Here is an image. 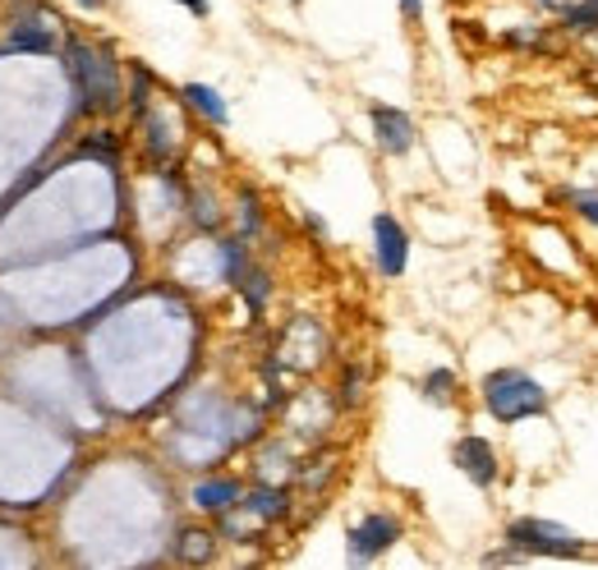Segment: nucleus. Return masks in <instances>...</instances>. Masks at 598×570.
<instances>
[{"label": "nucleus", "instance_id": "obj_1", "mask_svg": "<svg viewBox=\"0 0 598 570\" xmlns=\"http://www.w3.org/2000/svg\"><path fill=\"white\" fill-rule=\"evenodd\" d=\"M479 391H484V409H488L497 424H507V428L548 415V391L534 383L529 373H520V368H497V373H488Z\"/></svg>", "mask_w": 598, "mask_h": 570}, {"label": "nucleus", "instance_id": "obj_2", "mask_svg": "<svg viewBox=\"0 0 598 570\" xmlns=\"http://www.w3.org/2000/svg\"><path fill=\"white\" fill-rule=\"evenodd\" d=\"M70 74L79 83V98H83V111H98V115H111L120 111V70L111 51L102 47H88V42H70Z\"/></svg>", "mask_w": 598, "mask_h": 570}, {"label": "nucleus", "instance_id": "obj_3", "mask_svg": "<svg viewBox=\"0 0 598 570\" xmlns=\"http://www.w3.org/2000/svg\"><path fill=\"white\" fill-rule=\"evenodd\" d=\"M507 548H516L520 557H557V561H571L585 557V538L576 529H566L557 520H539V516H525L507 525Z\"/></svg>", "mask_w": 598, "mask_h": 570}, {"label": "nucleus", "instance_id": "obj_4", "mask_svg": "<svg viewBox=\"0 0 598 570\" xmlns=\"http://www.w3.org/2000/svg\"><path fill=\"white\" fill-rule=\"evenodd\" d=\"M373 258H377V272H383L387 281L405 276V263H411V235H405V226L392 212L373 216Z\"/></svg>", "mask_w": 598, "mask_h": 570}, {"label": "nucleus", "instance_id": "obj_5", "mask_svg": "<svg viewBox=\"0 0 598 570\" xmlns=\"http://www.w3.org/2000/svg\"><path fill=\"white\" fill-rule=\"evenodd\" d=\"M351 561H377L383 557L396 538H401V520L396 516H387V511H373V516H364L359 525H351Z\"/></svg>", "mask_w": 598, "mask_h": 570}, {"label": "nucleus", "instance_id": "obj_6", "mask_svg": "<svg viewBox=\"0 0 598 570\" xmlns=\"http://www.w3.org/2000/svg\"><path fill=\"white\" fill-rule=\"evenodd\" d=\"M452 460H456V469H460L475 488H493L497 474H501V460H497V451H493V441H484V437H475V432L456 441Z\"/></svg>", "mask_w": 598, "mask_h": 570}, {"label": "nucleus", "instance_id": "obj_7", "mask_svg": "<svg viewBox=\"0 0 598 570\" xmlns=\"http://www.w3.org/2000/svg\"><path fill=\"white\" fill-rule=\"evenodd\" d=\"M368 124H373V143L377 152H387V156H405L415 147V120L396 111V106H373L368 111Z\"/></svg>", "mask_w": 598, "mask_h": 570}, {"label": "nucleus", "instance_id": "obj_8", "mask_svg": "<svg viewBox=\"0 0 598 570\" xmlns=\"http://www.w3.org/2000/svg\"><path fill=\"white\" fill-rule=\"evenodd\" d=\"M189 501H194V511L226 516L231 506L244 501V488H240V479H199L194 492H189Z\"/></svg>", "mask_w": 598, "mask_h": 570}, {"label": "nucleus", "instance_id": "obj_9", "mask_svg": "<svg viewBox=\"0 0 598 570\" xmlns=\"http://www.w3.org/2000/svg\"><path fill=\"white\" fill-rule=\"evenodd\" d=\"M240 511L249 520H259V525H272V520H281L291 511V492L286 488H254V492H244Z\"/></svg>", "mask_w": 598, "mask_h": 570}, {"label": "nucleus", "instance_id": "obj_10", "mask_svg": "<svg viewBox=\"0 0 598 570\" xmlns=\"http://www.w3.org/2000/svg\"><path fill=\"white\" fill-rule=\"evenodd\" d=\"M180 98L194 106L207 124H216V130H222V124H231V106L222 102V92H216V88H207V83H184V88H180Z\"/></svg>", "mask_w": 598, "mask_h": 570}, {"label": "nucleus", "instance_id": "obj_11", "mask_svg": "<svg viewBox=\"0 0 598 570\" xmlns=\"http://www.w3.org/2000/svg\"><path fill=\"white\" fill-rule=\"evenodd\" d=\"M212 552H216V533L212 529H180V538H175V557L180 561H212Z\"/></svg>", "mask_w": 598, "mask_h": 570}, {"label": "nucleus", "instance_id": "obj_12", "mask_svg": "<svg viewBox=\"0 0 598 570\" xmlns=\"http://www.w3.org/2000/svg\"><path fill=\"white\" fill-rule=\"evenodd\" d=\"M452 391H456V373H452V368H433V373L424 377V396H428L433 405H447Z\"/></svg>", "mask_w": 598, "mask_h": 570}, {"label": "nucleus", "instance_id": "obj_13", "mask_svg": "<svg viewBox=\"0 0 598 570\" xmlns=\"http://www.w3.org/2000/svg\"><path fill=\"white\" fill-rule=\"evenodd\" d=\"M10 47H14V51H51L55 38H51V33H38V28H19V33L10 38Z\"/></svg>", "mask_w": 598, "mask_h": 570}, {"label": "nucleus", "instance_id": "obj_14", "mask_svg": "<svg viewBox=\"0 0 598 570\" xmlns=\"http://www.w3.org/2000/svg\"><path fill=\"white\" fill-rule=\"evenodd\" d=\"M571 207H576L585 221H594V226H598V194H589V189H576V194H571Z\"/></svg>", "mask_w": 598, "mask_h": 570}, {"label": "nucleus", "instance_id": "obj_15", "mask_svg": "<svg viewBox=\"0 0 598 570\" xmlns=\"http://www.w3.org/2000/svg\"><path fill=\"white\" fill-rule=\"evenodd\" d=\"M401 14L411 19V23H419L424 19V0H401Z\"/></svg>", "mask_w": 598, "mask_h": 570}, {"label": "nucleus", "instance_id": "obj_16", "mask_svg": "<svg viewBox=\"0 0 598 570\" xmlns=\"http://www.w3.org/2000/svg\"><path fill=\"white\" fill-rule=\"evenodd\" d=\"M175 6H184V10H189V14H194V19H207V10H212V6H207V0H175Z\"/></svg>", "mask_w": 598, "mask_h": 570}, {"label": "nucleus", "instance_id": "obj_17", "mask_svg": "<svg viewBox=\"0 0 598 570\" xmlns=\"http://www.w3.org/2000/svg\"><path fill=\"white\" fill-rule=\"evenodd\" d=\"M79 6H83V10H102V0H79Z\"/></svg>", "mask_w": 598, "mask_h": 570}]
</instances>
